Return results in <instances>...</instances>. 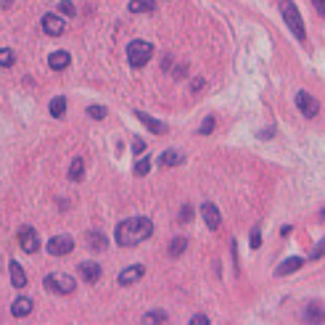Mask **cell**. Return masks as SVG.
<instances>
[{
	"mask_svg": "<svg viewBox=\"0 0 325 325\" xmlns=\"http://www.w3.org/2000/svg\"><path fill=\"white\" fill-rule=\"evenodd\" d=\"M151 236H153V222L148 220V217H132V220L119 222L117 233H114L119 246H137V243H143Z\"/></svg>",
	"mask_w": 325,
	"mask_h": 325,
	"instance_id": "6da1fadb",
	"label": "cell"
},
{
	"mask_svg": "<svg viewBox=\"0 0 325 325\" xmlns=\"http://www.w3.org/2000/svg\"><path fill=\"white\" fill-rule=\"evenodd\" d=\"M281 11H283V19H286L288 29L293 32V37L304 42V37H307V32H304V19H301V11L296 8V3H293V0H281Z\"/></svg>",
	"mask_w": 325,
	"mask_h": 325,
	"instance_id": "7a4b0ae2",
	"label": "cell"
},
{
	"mask_svg": "<svg viewBox=\"0 0 325 325\" xmlns=\"http://www.w3.org/2000/svg\"><path fill=\"white\" fill-rule=\"evenodd\" d=\"M127 58H130L132 69H143L148 61L153 58V45L146 42V40H132L127 45Z\"/></svg>",
	"mask_w": 325,
	"mask_h": 325,
	"instance_id": "3957f363",
	"label": "cell"
},
{
	"mask_svg": "<svg viewBox=\"0 0 325 325\" xmlns=\"http://www.w3.org/2000/svg\"><path fill=\"white\" fill-rule=\"evenodd\" d=\"M45 288H51L53 293L66 296V293H72L77 288V283H74V277L66 275V272H51L48 277H45Z\"/></svg>",
	"mask_w": 325,
	"mask_h": 325,
	"instance_id": "277c9868",
	"label": "cell"
},
{
	"mask_svg": "<svg viewBox=\"0 0 325 325\" xmlns=\"http://www.w3.org/2000/svg\"><path fill=\"white\" fill-rule=\"evenodd\" d=\"M296 106H299V111L307 117V119H315L317 114H320V101L315 98V96H309V92H299L296 96Z\"/></svg>",
	"mask_w": 325,
	"mask_h": 325,
	"instance_id": "5b68a950",
	"label": "cell"
},
{
	"mask_svg": "<svg viewBox=\"0 0 325 325\" xmlns=\"http://www.w3.org/2000/svg\"><path fill=\"white\" fill-rule=\"evenodd\" d=\"M19 246H21V251H27V254H35V251L40 249L37 230H35V227H29V225H24V227L19 230Z\"/></svg>",
	"mask_w": 325,
	"mask_h": 325,
	"instance_id": "8992f818",
	"label": "cell"
},
{
	"mask_svg": "<svg viewBox=\"0 0 325 325\" xmlns=\"http://www.w3.org/2000/svg\"><path fill=\"white\" fill-rule=\"evenodd\" d=\"M72 249H74L72 236H53V238L48 241V254H51V257H66Z\"/></svg>",
	"mask_w": 325,
	"mask_h": 325,
	"instance_id": "52a82bcc",
	"label": "cell"
},
{
	"mask_svg": "<svg viewBox=\"0 0 325 325\" xmlns=\"http://www.w3.org/2000/svg\"><path fill=\"white\" fill-rule=\"evenodd\" d=\"M201 217H204V222H206L209 230H217L222 225V214H220V209H217L212 201H204V204H201Z\"/></svg>",
	"mask_w": 325,
	"mask_h": 325,
	"instance_id": "ba28073f",
	"label": "cell"
},
{
	"mask_svg": "<svg viewBox=\"0 0 325 325\" xmlns=\"http://www.w3.org/2000/svg\"><path fill=\"white\" fill-rule=\"evenodd\" d=\"M42 29L51 37H58V35H64L66 24H64V19H61V16H56V13H45V16H42Z\"/></svg>",
	"mask_w": 325,
	"mask_h": 325,
	"instance_id": "9c48e42d",
	"label": "cell"
},
{
	"mask_svg": "<svg viewBox=\"0 0 325 325\" xmlns=\"http://www.w3.org/2000/svg\"><path fill=\"white\" fill-rule=\"evenodd\" d=\"M143 265H132V267H127V270H122L119 272V286H132V283H137L143 277Z\"/></svg>",
	"mask_w": 325,
	"mask_h": 325,
	"instance_id": "30bf717a",
	"label": "cell"
},
{
	"mask_svg": "<svg viewBox=\"0 0 325 325\" xmlns=\"http://www.w3.org/2000/svg\"><path fill=\"white\" fill-rule=\"evenodd\" d=\"M80 275L85 277V283L96 286L101 281V267L96 265V262H82V265H80Z\"/></svg>",
	"mask_w": 325,
	"mask_h": 325,
	"instance_id": "8fae6325",
	"label": "cell"
},
{
	"mask_svg": "<svg viewBox=\"0 0 325 325\" xmlns=\"http://www.w3.org/2000/svg\"><path fill=\"white\" fill-rule=\"evenodd\" d=\"M11 286L13 288H24L27 286V272H24V267L19 265V262H11Z\"/></svg>",
	"mask_w": 325,
	"mask_h": 325,
	"instance_id": "7c38bea8",
	"label": "cell"
},
{
	"mask_svg": "<svg viewBox=\"0 0 325 325\" xmlns=\"http://www.w3.org/2000/svg\"><path fill=\"white\" fill-rule=\"evenodd\" d=\"M135 117L141 119V122H143V125H146L151 132H156V135H164V132H167V125H161V122H156L153 117H148L146 111H135Z\"/></svg>",
	"mask_w": 325,
	"mask_h": 325,
	"instance_id": "4fadbf2b",
	"label": "cell"
},
{
	"mask_svg": "<svg viewBox=\"0 0 325 325\" xmlns=\"http://www.w3.org/2000/svg\"><path fill=\"white\" fill-rule=\"evenodd\" d=\"M304 320L307 322H322L325 320V307L320 301H312L307 307V312H304Z\"/></svg>",
	"mask_w": 325,
	"mask_h": 325,
	"instance_id": "5bb4252c",
	"label": "cell"
},
{
	"mask_svg": "<svg viewBox=\"0 0 325 325\" xmlns=\"http://www.w3.org/2000/svg\"><path fill=\"white\" fill-rule=\"evenodd\" d=\"M301 265H304V259H301V257H288L283 265L275 270V275L281 277V275H288V272H296V270H301Z\"/></svg>",
	"mask_w": 325,
	"mask_h": 325,
	"instance_id": "9a60e30c",
	"label": "cell"
},
{
	"mask_svg": "<svg viewBox=\"0 0 325 325\" xmlns=\"http://www.w3.org/2000/svg\"><path fill=\"white\" fill-rule=\"evenodd\" d=\"M48 66L56 69V72L66 69V66H69V53H66V51H56V53H51V56H48Z\"/></svg>",
	"mask_w": 325,
	"mask_h": 325,
	"instance_id": "2e32d148",
	"label": "cell"
},
{
	"mask_svg": "<svg viewBox=\"0 0 325 325\" xmlns=\"http://www.w3.org/2000/svg\"><path fill=\"white\" fill-rule=\"evenodd\" d=\"M32 307H35V301L32 299H16V301H13V307H11V315L13 317H24V315H29V312H32Z\"/></svg>",
	"mask_w": 325,
	"mask_h": 325,
	"instance_id": "e0dca14e",
	"label": "cell"
},
{
	"mask_svg": "<svg viewBox=\"0 0 325 325\" xmlns=\"http://www.w3.org/2000/svg\"><path fill=\"white\" fill-rule=\"evenodd\" d=\"M106 243H108V238L103 233H98V230H90V233H87V246L92 251H103Z\"/></svg>",
	"mask_w": 325,
	"mask_h": 325,
	"instance_id": "ac0fdd59",
	"label": "cell"
},
{
	"mask_svg": "<svg viewBox=\"0 0 325 325\" xmlns=\"http://www.w3.org/2000/svg\"><path fill=\"white\" fill-rule=\"evenodd\" d=\"M156 8V0H130V11L132 13H148Z\"/></svg>",
	"mask_w": 325,
	"mask_h": 325,
	"instance_id": "d6986e66",
	"label": "cell"
},
{
	"mask_svg": "<svg viewBox=\"0 0 325 325\" xmlns=\"http://www.w3.org/2000/svg\"><path fill=\"white\" fill-rule=\"evenodd\" d=\"M82 175H85V161L82 156H77L72 159V167H69V180H82Z\"/></svg>",
	"mask_w": 325,
	"mask_h": 325,
	"instance_id": "ffe728a7",
	"label": "cell"
},
{
	"mask_svg": "<svg viewBox=\"0 0 325 325\" xmlns=\"http://www.w3.org/2000/svg\"><path fill=\"white\" fill-rule=\"evenodd\" d=\"M51 114L56 117V119H61L66 114V98L64 96H56L53 101H51Z\"/></svg>",
	"mask_w": 325,
	"mask_h": 325,
	"instance_id": "44dd1931",
	"label": "cell"
},
{
	"mask_svg": "<svg viewBox=\"0 0 325 325\" xmlns=\"http://www.w3.org/2000/svg\"><path fill=\"white\" fill-rule=\"evenodd\" d=\"M185 249H188V241H185V238H175L172 243H169V257H180Z\"/></svg>",
	"mask_w": 325,
	"mask_h": 325,
	"instance_id": "7402d4cb",
	"label": "cell"
},
{
	"mask_svg": "<svg viewBox=\"0 0 325 325\" xmlns=\"http://www.w3.org/2000/svg\"><path fill=\"white\" fill-rule=\"evenodd\" d=\"M180 161H182V156H180L177 151H164V153H161V164H164V167H175V164H180Z\"/></svg>",
	"mask_w": 325,
	"mask_h": 325,
	"instance_id": "603a6c76",
	"label": "cell"
},
{
	"mask_svg": "<svg viewBox=\"0 0 325 325\" xmlns=\"http://www.w3.org/2000/svg\"><path fill=\"white\" fill-rule=\"evenodd\" d=\"M143 322H167V312H161V309L146 312V315H143Z\"/></svg>",
	"mask_w": 325,
	"mask_h": 325,
	"instance_id": "cb8c5ba5",
	"label": "cell"
},
{
	"mask_svg": "<svg viewBox=\"0 0 325 325\" xmlns=\"http://www.w3.org/2000/svg\"><path fill=\"white\" fill-rule=\"evenodd\" d=\"M13 61H16V56L11 48H0V66H13Z\"/></svg>",
	"mask_w": 325,
	"mask_h": 325,
	"instance_id": "d4e9b609",
	"label": "cell"
},
{
	"mask_svg": "<svg viewBox=\"0 0 325 325\" xmlns=\"http://www.w3.org/2000/svg\"><path fill=\"white\" fill-rule=\"evenodd\" d=\"M148 169H151V159H137V164H135V175L137 177L148 175Z\"/></svg>",
	"mask_w": 325,
	"mask_h": 325,
	"instance_id": "484cf974",
	"label": "cell"
},
{
	"mask_svg": "<svg viewBox=\"0 0 325 325\" xmlns=\"http://www.w3.org/2000/svg\"><path fill=\"white\" fill-rule=\"evenodd\" d=\"M87 117H92V119L101 122V119L106 117V108H103V106H87Z\"/></svg>",
	"mask_w": 325,
	"mask_h": 325,
	"instance_id": "4316f807",
	"label": "cell"
},
{
	"mask_svg": "<svg viewBox=\"0 0 325 325\" xmlns=\"http://www.w3.org/2000/svg\"><path fill=\"white\" fill-rule=\"evenodd\" d=\"M214 122H217L214 117H206V119H204V125L198 127V135H209V132L214 130Z\"/></svg>",
	"mask_w": 325,
	"mask_h": 325,
	"instance_id": "83f0119b",
	"label": "cell"
},
{
	"mask_svg": "<svg viewBox=\"0 0 325 325\" xmlns=\"http://www.w3.org/2000/svg\"><path fill=\"white\" fill-rule=\"evenodd\" d=\"M191 217H193V206H191V204H185L182 212H180V222H191Z\"/></svg>",
	"mask_w": 325,
	"mask_h": 325,
	"instance_id": "f1b7e54d",
	"label": "cell"
},
{
	"mask_svg": "<svg viewBox=\"0 0 325 325\" xmlns=\"http://www.w3.org/2000/svg\"><path fill=\"white\" fill-rule=\"evenodd\" d=\"M58 11H61V13H64V16H74V13H77V8H74V3H61V6H58Z\"/></svg>",
	"mask_w": 325,
	"mask_h": 325,
	"instance_id": "f546056e",
	"label": "cell"
},
{
	"mask_svg": "<svg viewBox=\"0 0 325 325\" xmlns=\"http://www.w3.org/2000/svg\"><path fill=\"white\" fill-rule=\"evenodd\" d=\"M262 246V233H259V227L251 230V249H259Z\"/></svg>",
	"mask_w": 325,
	"mask_h": 325,
	"instance_id": "4dcf8cb0",
	"label": "cell"
},
{
	"mask_svg": "<svg viewBox=\"0 0 325 325\" xmlns=\"http://www.w3.org/2000/svg\"><path fill=\"white\" fill-rule=\"evenodd\" d=\"M325 254V241H320V246H315V251L309 254V259H320Z\"/></svg>",
	"mask_w": 325,
	"mask_h": 325,
	"instance_id": "1f68e13d",
	"label": "cell"
},
{
	"mask_svg": "<svg viewBox=\"0 0 325 325\" xmlns=\"http://www.w3.org/2000/svg\"><path fill=\"white\" fill-rule=\"evenodd\" d=\"M312 6L317 8V13H320V16H325V0H312Z\"/></svg>",
	"mask_w": 325,
	"mask_h": 325,
	"instance_id": "d6a6232c",
	"label": "cell"
},
{
	"mask_svg": "<svg viewBox=\"0 0 325 325\" xmlns=\"http://www.w3.org/2000/svg\"><path fill=\"white\" fill-rule=\"evenodd\" d=\"M143 151H146V143L143 141H135L132 143V153H143Z\"/></svg>",
	"mask_w": 325,
	"mask_h": 325,
	"instance_id": "836d02e7",
	"label": "cell"
},
{
	"mask_svg": "<svg viewBox=\"0 0 325 325\" xmlns=\"http://www.w3.org/2000/svg\"><path fill=\"white\" fill-rule=\"evenodd\" d=\"M191 322H193V325H196V322H198V325H206V322H209V317H206V315H193V320H191Z\"/></svg>",
	"mask_w": 325,
	"mask_h": 325,
	"instance_id": "e575fe53",
	"label": "cell"
},
{
	"mask_svg": "<svg viewBox=\"0 0 325 325\" xmlns=\"http://www.w3.org/2000/svg\"><path fill=\"white\" fill-rule=\"evenodd\" d=\"M320 217H322V220H325V209H322V212H320Z\"/></svg>",
	"mask_w": 325,
	"mask_h": 325,
	"instance_id": "d590c367",
	"label": "cell"
}]
</instances>
